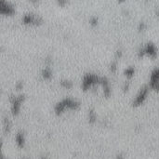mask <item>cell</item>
Instances as JSON below:
<instances>
[{"mask_svg":"<svg viewBox=\"0 0 159 159\" xmlns=\"http://www.w3.org/2000/svg\"><path fill=\"white\" fill-rule=\"evenodd\" d=\"M17 142H18V143H20V145H22V144H23L24 139H23L22 133H19V134H18V136H17Z\"/></svg>","mask_w":159,"mask_h":159,"instance_id":"1","label":"cell"},{"mask_svg":"<svg viewBox=\"0 0 159 159\" xmlns=\"http://www.w3.org/2000/svg\"><path fill=\"white\" fill-rule=\"evenodd\" d=\"M50 75H51V72H50V70H48V69H45V70H44V72H43V76H44L45 78H48V77H50Z\"/></svg>","mask_w":159,"mask_h":159,"instance_id":"2","label":"cell"}]
</instances>
